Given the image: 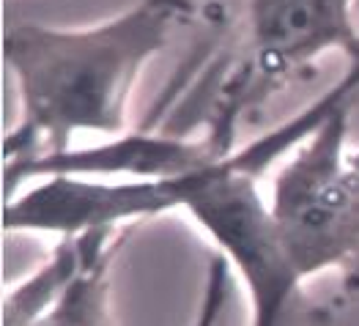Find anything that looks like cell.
Segmentation results:
<instances>
[{"label":"cell","instance_id":"cell-1","mask_svg":"<svg viewBox=\"0 0 359 326\" xmlns=\"http://www.w3.org/2000/svg\"><path fill=\"white\" fill-rule=\"evenodd\" d=\"M192 17V0H137L86 28L11 22L3 63L17 83L20 121L3 140V162L66 151L77 135H126L146 66Z\"/></svg>","mask_w":359,"mask_h":326},{"label":"cell","instance_id":"cell-2","mask_svg":"<svg viewBox=\"0 0 359 326\" xmlns=\"http://www.w3.org/2000/svg\"><path fill=\"white\" fill-rule=\"evenodd\" d=\"M354 107H337L280 168L269 211L291 264L307 283L359 264V151H348Z\"/></svg>","mask_w":359,"mask_h":326},{"label":"cell","instance_id":"cell-3","mask_svg":"<svg viewBox=\"0 0 359 326\" xmlns=\"http://www.w3.org/2000/svg\"><path fill=\"white\" fill-rule=\"evenodd\" d=\"M181 211H187L239 269L250 291V326H297L304 280L291 264L285 241L258 189V176L222 159L179 178Z\"/></svg>","mask_w":359,"mask_h":326},{"label":"cell","instance_id":"cell-4","mask_svg":"<svg viewBox=\"0 0 359 326\" xmlns=\"http://www.w3.org/2000/svg\"><path fill=\"white\" fill-rule=\"evenodd\" d=\"M357 0H250L247 50L219 96V113L206 135L219 154H233V126L250 107L266 102L280 86L310 63L343 53L348 63L359 58V30L354 25Z\"/></svg>","mask_w":359,"mask_h":326},{"label":"cell","instance_id":"cell-5","mask_svg":"<svg viewBox=\"0 0 359 326\" xmlns=\"http://www.w3.org/2000/svg\"><path fill=\"white\" fill-rule=\"evenodd\" d=\"M181 208L179 178L50 176L6 201L3 231L55 233L60 238L123 231Z\"/></svg>","mask_w":359,"mask_h":326},{"label":"cell","instance_id":"cell-6","mask_svg":"<svg viewBox=\"0 0 359 326\" xmlns=\"http://www.w3.org/2000/svg\"><path fill=\"white\" fill-rule=\"evenodd\" d=\"M222 156L225 154H219L206 137H184L170 132H126L96 146H72L58 154L3 162V195L8 201L20 189H25V184L50 176L168 181L198 173Z\"/></svg>","mask_w":359,"mask_h":326},{"label":"cell","instance_id":"cell-7","mask_svg":"<svg viewBox=\"0 0 359 326\" xmlns=\"http://www.w3.org/2000/svg\"><path fill=\"white\" fill-rule=\"evenodd\" d=\"M132 228L123 231H102L86 236L60 238L53 250L50 261L39 266L28 280H22L17 288H11L3 299V326H33L39 324L50 310L58 307V301L69 288L77 283V277L110 247L126 238Z\"/></svg>","mask_w":359,"mask_h":326},{"label":"cell","instance_id":"cell-8","mask_svg":"<svg viewBox=\"0 0 359 326\" xmlns=\"http://www.w3.org/2000/svg\"><path fill=\"white\" fill-rule=\"evenodd\" d=\"M357 99H359V58L354 63H348V72L324 96H318L310 107H304L294 118H288L285 123L269 129L266 135H261V137L250 140L247 146L233 151L228 156V165L236 168V170L250 173V176H261L277 156L291 154L318 123H324V121L330 118L337 107H354Z\"/></svg>","mask_w":359,"mask_h":326},{"label":"cell","instance_id":"cell-9","mask_svg":"<svg viewBox=\"0 0 359 326\" xmlns=\"http://www.w3.org/2000/svg\"><path fill=\"white\" fill-rule=\"evenodd\" d=\"M121 244L123 241L104 250L77 277L58 307L33 326H110V261Z\"/></svg>","mask_w":359,"mask_h":326},{"label":"cell","instance_id":"cell-10","mask_svg":"<svg viewBox=\"0 0 359 326\" xmlns=\"http://www.w3.org/2000/svg\"><path fill=\"white\" fill-rule=\"evenodd\" d=\"M225 280H228L225 264L214 261L209 266V280H206L203 301H201V310H198L192 326H217V318H219L222 304H225Z\"/></svg>","mask_w":359,"mask_h":326},{"label":"cell","instance_id":"cell-11","mask_svg":"<svg viewBox=\"0 0 359 326\" xmlns=\"http://www.w3.org/2000/svg\"><path fill=\"white\" fill-rule=\"evenodd\" d=\"M357 8H359V0H357Z\"/></svg>","mask_w":359,"mask_h":326}]
</instances>
